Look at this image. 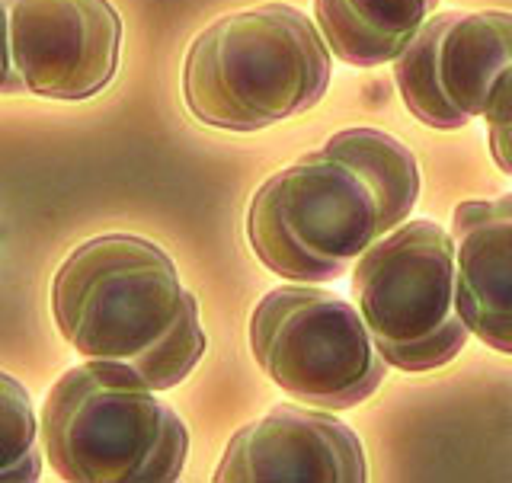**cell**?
Here are the masks:
<instances>
[{
  "label": "cell",
  "instance_id": "obj_4",
  "mask_svg": "<svg viewBox=\"0 0 512 483\" xmlns=\"http://www.w3.org/2000/svg\"><path fill=\"white\" fill-rule=\"evenodd\" d=\"M144 378L122 362L68 368L42 407L45 461L74 483H170L180 477L189 432Z\"/></svg>",
  "mask_w": 512,
  "mask_h": 483
},
{
  "label": "cell",
  "instance_id": "obj_12",
  "mask_svg": "<svg viewBox=\"0 0 512 483\" xmlns=\"http://www.w3.org/2000/svg\"><path fill=\"white\" fill-rule=\"evenodd\" d=\"M39 420L26 388L0 372V483L39 477Z\"/></svg>",
  "mask_w": 512,
  "mask_h": 483
},
{
  "label": "cell",
  "instance_id": "obj_3",
  "mask_svg": "<svg viewBox=\"0 0 512 483\" xmlns=\"http://www.w3.org/2000/svg\"><path fill=\"white\" fill-rule=\"evenodd\" d=\"M330 84V48L288 4L228 13L189 45L183 96L199 122L256 132L311 109Z\"/></svg>",
  "mask_w": 512,
  "mask_h": 483
},
{
  "label": "cell",
  "instance_id": "obj_2",
  "mask_svg": "<svg viewBox=\"0 0 512 483\" xmlns=\"http://www.w3.org/2000/svg\"><path fill=\"white\" fill-rule=\"evenodd\" d=\"M52 311L80 356L135 368L151 391L176 388L205 352L196 295L141 237L106 234L77 247L55 276Z\"/></svg>",
  "mask_w": 512,
  "mask_h": 483
},
{
  "label": "cell",
  "instance_id": "obj_10",
  "mask_svg": "<svg viewBox=\"0 0 512 483\" xmlns=\"http://www.w3.org/2000/svg\"><path fill=\"white\" fill-rule=\"evenodd\" d=\"M455 308L471 336L512 356V196L452 215Z\"/></svg>",
  "mask_w": 512,
  "mask_h": 483
},
{
  "label": "cell",
  "instance_id": "obj_9",
  "mask_svg": "<svg viewBox=\"0 0 512 483\" xmlns=\"http://www.w3.org/2000/svg\"><path fill=\"white\" fill-rule=\"evenodd\" d=\"M218 483H362L365 452L359 436L324 410L272 407L263 420L231 439Z\"/></svg>",
  "mask_w": 512,
  "mask_h": 483
},
{
  "label": "cell",
  "instance_id": "obj_13",
  "mask_svg": "<svg viewBox=\"0 0 512 483\" xmlns=\"http://www.w3.org/2000/svg\"><path fill=\"white\" fill-rule=\"evenodd\" d=\"M480 116L487 122L490 154L496 167L512 176V61L496 74Z\"/></svg>",
  "mask_w": 512,
  "mask_h": 483
},
{
  "label": "cell",
  "instance_id": "obj_14",
  "mask_svg": "<svg viewBox=\"0 0 512 483\" xmlns=\"http://www.w3.org/2000/svg\"><path fill=\"white\" fill-rule=\"evenodd\" d=\"M0 93H13L10 52H7V7H4V0H0Z\"/></svg>",
  "mask_w": 512,
  "mask_h": 483
},
{
  "label": "cell",
  "instance_id": "obj_6",
  "mask_svg": "<svg viewBox=\"0 0 512 483\" xmlns=\"http://www.w3.org/2000/svg\"><path fill=\"white\" fill-rule=\"evenodd\" d=\"M250 346L285 394L320 410L362 404L388 372L359 311L317 285L272 288L253 311Z\"/></svg>",
  "mask_w": 512,
  "mask_h": 483
},
{
  "label": "cell",
  "instance_id": "obj_1",
  "mask_svg": "<svg viewBox=\"0 0 512 483\" xmlns=\"http://www.w3.org/2000/svg\"><path fill=\"white\" fill-rule=\"evenodd\" d=\"M416 199L420 170L407 144L378 128H343L256 189L247 237L276 276L333 282L407 221Z\"/></svg>",
  "mask_w": 512,
  "mask_h": 483
},
{
  "label": "cell",
  "instance_id": "obj_8",
  "mask_svg": "<svg viewBox=\"0 0 512 483\" xmlns=\"http://www.w3.org/2000/svg\"><path fill=\"white\" fill-rule=\"evenodd\" d=\"M13 93L87 100L119 68L122 20L109 0H4Z\"/></svg>",
  "mask_w": 512,
  "mask_h": 483
},
{
  "label": "cell",
  "instance_id": "obj_7",
  "mask_svg": "<svg viewBox=\"0 0 512 483\" xmlns=\"http://www.w3.org/2000/svg\"><path fill=\"white\" fill-rule=\"evenodd\" d=\"M512 61V13H436L394 58L407 109L429 128H464L484 112L496 74Z\"/></svg>",
  "mask_w": 512,
  "mask_h": 483
},
{
  "label": "cell",
  "instance_id": "obj_11",
  "mask_svg": "<svg viewBox=\"0 0 512 483\" xmlns=\"http://www.w3.org/2000/svg\"><path fill=\"white\" fill-rule=\"evenodd\" d=\"M439 0H314L317 32L352 68L394 61Z\"/></svg>",
  "mask_w": 512,
  "mask_h": 483
},
{
  "label": "cell",
  "instance_id": "obj_5",
  "mask_svg": "<svg viewBox=\"0 0 512 483\" xmlns=\"http://www.w3.org/2000/svg\"><path fill=\"white\" fill-rule=\"evenodd\" d=\"M352 298L381 359L400 372L442 368L468 343L455 308V240L436 221H400L352 269Z\"/></svg>",
  "mask_w": 512,
  "mask_h": 483
}]
</instances>
